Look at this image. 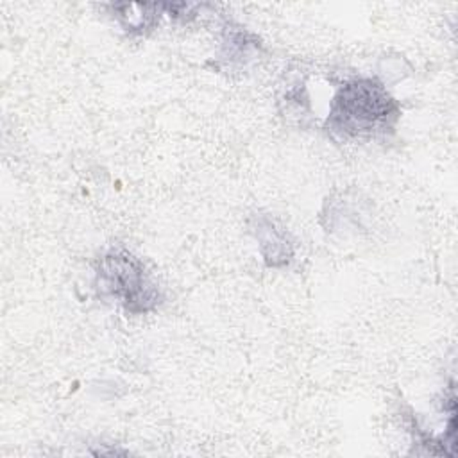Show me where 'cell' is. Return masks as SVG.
Here are the masks:
<instances>
[{"instance_id":"cell-1","label":"cell","mask_w":458,"mask_h":458,"mask_svg":"<svg viewBox=\"0 0 458 458\" xmlns=\"http://www.w3.org/2000/svg\"><path fill=\"white\" fill-rule=\"evenodd\" d=\"M392 116H395L392 98L381 86L372 81H354L335 97L329 120L333 131L358 136L388 125Z\"/></svg>"},{"instance_id":"cell-2","label":"cell","mask_w":458,"mask_h":458,"mask_svg":"<svg viewBox=\"0 0 458 458\" xmlns=\"http://www.w3.org/2000/svg\"><path fill=\"white\" fill-rule=\"evenodd\" d=\"M100 283L131 311H147L157 302V292L148 283L143 265L131 254L111 252L98 268Z\"/></svg>"}]
</instances>
